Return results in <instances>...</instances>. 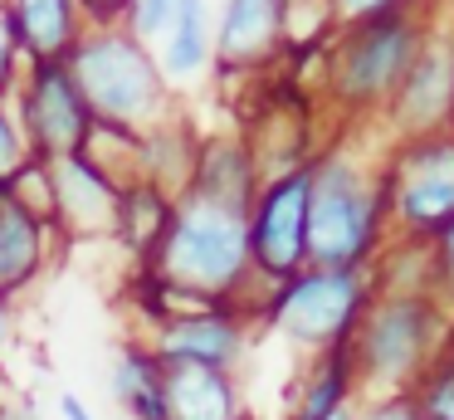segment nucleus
<instances>
[{"instance_id":"f257e3e1","label":"nucleus","mask_w":454,"mask_h":420,"mask_svg":"<svg viewBox=\"0 0 454 420\" xmlns=\"http://www.w3.org/2000/svg\"><path fill=\"white\" fill-rule=\"evenodd\" d=\"M152 273L171 289L191 293V298L230 308V298L254 279L249 220L196 191H181L167 240L152 254Z\"/></svg>"},{"instance_id":"f03ea898","label":"nucleus","mask_w":454,"mask_h":420,"mask_svg":"<svg viewBox=\"0 0 454 420\" xmlns=\"http://www.w3.org/2000/svg\"><path fill=\"white\" fill-rule=\"evenodd\" d=\"M64 64L98 123H118L137 132L142 123H157L161 103H167V78L128 25H83Z\"/></svg>"},{"instance_id":"7ed1b4c3","label":"nucleus","mask_w":454,"mask_h":420,"mask_svg":"<svg viewBox=\"0 0 454 420\" xmlns=\"http://www.w3.org/2000/svg\"><path fill=\"white\" fill-rule=\"evenodd\" d=\"M391 186H372L347 156L313 162L308 186V269H372Z\"/></svg>"},{"instance_id":"20e7f679","label":"nucleus","mask_w":454,"mask_h":420,"mask_svg":"<svg viewBox=\"0 0 454 420\" xmlns=\"http://www.w3.org/2000/svg\"><path fill=\"white\" fill-rule=\"evenodd\" d=\"M440 332H444V313L440 303L425 293H381L372 298V308L362 313L347 357H352V376L366 386H381L391 396H405V386H420V376L434 367L440 357Z\"/></svg>"},{"instance_id":"39448f33","label":"nucleus","mask_w":454,"mask_h":420,"mask_svg":"<svg viewBox=\"0 0 454 420\" xmlns=\"http://www.w3.org/2000/svg\"><path fill=\"white\" fill-rule=\"evenodd\" d=\"M372 298H376L372 269H303L269 293L264 318L303 347L337 352L352 342Z\"/></svg>"},{"instance_id":"423d86ee","label":"nucleus","mask_w":454,"mask_h":420,"mask_svg":"<svg viewBox=\"0 0 454 420\" xmlns=\"http://www.w3.org/2000/svg\"><path fill=\"white\" fill-rule=\"evenodd\" d=\"M420 54V25L405 10L372 15L347 25L342 44L333 49V88L352 107H386L401 88L405 68Z\"/></svg>"},{"instance_id":"0eeeda50","label":"nucleus","mask_w":454,"mask_h":420,"mask_svg":"<svg viewBox=\"0 0 454 420\" xmlns=\"http://www.w3.org/2000/svg\"><path fill=\"white\" fill-rule=\"evenodd\" d=\"M308 186L313 162L259 181V195L249 205V259L259 279L284 283L308 269Z\"/></svg>"},{"instance_id":"6e6552de","label":"nucleus","mask_w":454,"mask_h":420,"mask_svg":"<svg viewBox=\"0 0 454 420\" xmlns=\"http://www.w3.org/2000/svg\"><path fill=\"white\" fill-rule=\"evenodd\" d=\"M20 132L30 156L59 162L89 147L93 107L83 103L64 59H30L20 74Z\"/></svg>"},{"instance_id":"1a4fd4ad","label":"nucleus","mask_w":454,"mask_h":420,"mask_svg":"<svg viewBox=\"0 0 454 420\" xmlns=\"http://www.w3.org/2000/svg\"><path fill=\"white\" fill-rule=\"evenodd\" d=\"M386 186H391V210L401 230L415 240H434L454 220V137L440 132L405 142Z\"/></svg>"},{"instance_id":"9d476101","label":"nucleus","mask_w":454,"mask_h":420,"mask_svg":"<svg viewBox=\"0 0 454 420\" xmlns=\"http://www.w3.org/2000/svg\"><path fill=\"white\" fill-rule=\"evenodd\" d=\"M386 117L401 127L405 142L440 137L454 123V39H420V54L391 93Z\"/></svg>"},{"instance_id":"9b49d317","label":"nucleus","mask_w":454,"mask_h":420,"mask_svg":"<svg viewBox=\"0 0 454 420\" xmlns=\"http://www.w3.org/2000/svg\"><path fill=\"white\" fill-rule=\"evenodd\" d=\"M50 191H54V225H64L69 234H113L118 230L122 181H113L89 152L50 162Z\"/></svg>"},{"instance_id":"f8f14e48","label":"nucleus","mask_w":454,"mask_h":420,"mask_svg":"<svg viewBox=\"0 0 454 420\" xmlns=\"http://www.w3.org/2000/svg\"><path fill=\"white\" fill-rule=\"evenodd\" d=\"M152 357L157 361H196V367L230 371L245 352V322L230 308H206V313H176L157 328L152 337Z\"/></svg>"},{"instance_id":"ddd939ff","label":"nucleus","mask_w":454,"mask_h":420,"mask_svg":"<svg viewBox=\"0 0 454 420\" xmlns=\"http://www.w3.org/2000/svg\"><path fill=\"white\" fill-rule=\"evenodd\" d=\"M161 406L167 420H245L230 371L196 361H161Z\"/></svg>"},{"instance_id":"4468645a","label":"nucleus","mask_w":454,"mask_h":420,"mask_svg":"<svg viewBox=\"0 0 454 420\" xmlns=\"http://www.w3.org/2000/svg\"><path fill=\"white\" fill-rule=\"evenodd\" d=\"M284 39V0H225L215 25V59L225 68L264 64Z\"/></svg>"},{"instance_id":"2eb2a0df","label":"nucleus","mask_w":454,"mask_h":420,"mask_svg":"<svg viewBox=\"0 0 454 420\" xmlns=\"http://www.w3.org/2000/svg\"><path fill=\"white\" fill-rule=\"evenodd\" d=\"M186 191L206 195V201H215V205H225V210H235V215H245V220H249V205H254V195H259L254 156H249L235 137L200 142Z\"/></svg>"},{"instance_id":"dca6fc26","label":"nucleus","mask_w":454,"mask_h":420,"mask_svg":"<svg viewBox=\"0 0 454 420\" xmlns=\"http://www.w3.org/2000/svg\"><path fill=\"white\" fill-rule=\"evenodd\" d=\"M50 220L30 215L11 195H0V298L5 303L40 279L44 259H50Z\"/></svg>"},{"instance_id":"f3484780","label":"nucleus","mask_w":454,"mask_h":420,"mask_svg":"<svg viewBox=\"0 0 454 420\" xmlns=\"http://www.w3.org/2000/svg\"><path fill=\"white\" fill-rule=\"evenodd\" d=\"M5 15H11L25 64L30 59H64L74 49V39L83 35L79 0H11Z\"/></svg>"},{"instance_id":"a211bd4d","label":"nucleus","mask_w":454,"mask_h":420,"mask_svg":"<svg viewBox=\"0 0 454 420\" xmlns=\"http://www.w3.org/2000/svg\"><path fill=\"white\" fill-rule=\"evenodd\" d=\"M171 215H176V195H167L152 181H128L122 186V201H118V230L113 234H118L132 254L152 259L157 244L167 240V230H171Z\"/></svg>"},{"instance_id":"6ab92c4d","label":"nucleus","mask_w":454,"mask_h":420,"mask_svg":"<svg viewBox=\"0 0 454 420\" xmlns=\"http://www.w3.org/2000/svg\"><path fill=\"white\" fill-rule=\"evenodd\" d=\"M113 396H118V406H128L132 420H167V406H161V361L147 347L128 342L113 357Z\"/></svg>"},{"instance_id":"aec40b11","label":"nucleus","mask_w":454,"mask_h":420,"mask_svg":"<svg viewBox=\"0 0 454 420\" xmlns=\"http://www.w3.org/2000/svg\"><path fill=\"white\" fill-rule=\"evenodd\" d=\"M215 54V35H210V10L206 0H191L176 15V25L167 29V49H161V78H191L210 64Z\"/></svg>"},{"instance_id":"412c9836","label":"nucleus","mask_w":454,"mask_h":420,"mask_svg":"<svg viewBox=\"0 0 454 420\" xmlns=\"http://www.w3.org/2000/svg\"><path fill=\"white\" fill-rule=\"evenodd\" d=\"M352 391H356V376H352V357H347V347L327 352V361L308 376L303 396H298V416L294 420H327L333 410L352 406Z\"/></svg>"},{"instance_id":"4be33fe9","label":"nucleus","mask_w":454,"mask_h":420,"mask_svg":"<svg viewBox=\"0 0 454 420\" xmlns=\"http://www.w3.org/2000/svg\"><path fill=\"white\" fill-rule=\"evenodd\" d=\"M415 406L425 410V420H454V352L434 357V367L415 386Z\"/></svg>"},{"instance_id":"5701e85b","label":"nucleus","mask_w":454,"mask_h":420,"mask_svg":"<svg viewBox=\"0 0 454 420\" xmlns=\"http://www.w3.org/2000/svg\"><path fill=\"white\" fill-rule=\"evenodd\" d=\"M191 0H137V5H132V20H128V29L137 39H167V29L176 25V15L181 10H186Z\"/></svg>"},{"instance_id":"b1692460","label":"nucleus","mask_w":454,"mask_h":420,"mask_svg":"<svg viewBox=\"0 0 454 420\" xmlns=\"http://www.w3.org/2000/svg\"><path fill=\"white\" fill-rule=\"evenodd\" d=\"M25 162H30V147H25L20 117H11L5 103H0V181H5L11 171H20Z\"/></svg>"},{"instance_id":"393cba45","label":"nucleus","mask_w":454,"mask_h":420,"mask_svg":"<svg viewBox=\"0 0 454 420\" xmlns=\"http://www.w3.org/2000/svg\"><path fill=\"white\" fill-rule=\"evenodd\" d=\"M356 420H425V410L415 406V396H381L366 410H356Z\"/></svg>"},{"instance_id":"a878e982","label":"nucleus","mask_w":454,"mask_h":420,"mask_svg":"<svg viewBox=\"0 0 454 420\" xmlns=\"http://www.w3.org/2000/svg\"><path fill=\"white\" fill-rule=\"evenodd\" d=\"M391 10H405V0H333V15L342 25H356V20H372V15H391Z\"/></svg>"},{"instance_id":"bb28decb","label":"nucleus","mask_w":454,"mask_h":420,"mask_svg":"<svg viewBox=\"0 0 454 420\" xmlns=\"http://www.w3.org/2000/svg\"><path fill=\"white\" fill-rule=\"evenodd\" d=\"M137 0H79V15L83 25H122L132 15Z\"/></svg>"},{"instance_id":"cd10ccee","label":"nucleus","mask_w":454,"mask_h":420,"mask_svg":"<svg viewBox=\"0 0 454 420\" xmlns=\"http://www.w3.org/2000/svg\"><path fill=\"white\" fill-rule=\"evenodd\" d=\"M20 74V44H15V29H11V15L0 10V93L15 83Z\"/></svg>"},{"instance_id":"c85d7f7f","label":"nucleus","mask_w":454,"mask_h":420,"mask_svg":"<svg viewBox=\"0 0 454 420\" xmlns=\"http://www.w3.org/2000/svg\"><path fill=\"white\" fill-rule=\"evenodd\" d=\"M434 269H440V283L454 293V220L434 234Z\"/></svg>"},{"instance_id":"c756f323","label":"nucleus","mask_w":454,"mask_h":420,"mask_svg":"<svg viewBox=\"0 0 454 420\" xmlns=\"http://www.w3.org/2000/svg\"><path fill=\"white\" fill-rule=\"evenodd\" d=\"M59 416H64V420H93V416H89V406H83V400L74 396V391H64V396H59Z\"/></svg>"},{"instance_id":"7c9ffc66","label":"nucleus","mask_w":454,"mask_h":420,"mask_svg":"<svg viewBox=\"0 0 454 420\" xmlns=\"http://www.w3.org/2000/svg\"><path fill=\"white\" fill-rule=\"evenodd\" d=\"M0 420H35V410L30 406H15V400L0 396Z\"/></svg>"},{"instance_id":"2f4dec72","label":"nucleus","mask_w":454,"mask_h":420,"mask_svg":"<svg viewBox=\"0 0 454 420\" xmlns=\"http://www.w3.org/2000/svg\"><path fill=\"white\" fill-rule=\"evenodd\" d=\"M11 328H15V318H11V303L0 298V347L11 342Z\"/></svg>"},{"instance_id":"473e14b6","label":"nucleus","mask_w":454,"mask_h":420,"mask_svg":"<svg viewBox=\"0 0 454 420\" xmlns=\"http://www.w3.org/2000/svg\"><path fill=\"white\" fill-rule=\"evenodd\" d=\"M327 420H356V410H352V406H342V410H333Z\"/></svg>"},{"instance_id":"72a5a7b5","label":"nucleus","mask_w":454,"mask_h":420,"mask_svg":"<svg viewBox=\"0 0 454 420\" xmlns=\"http://www.w3.org/2000/svg\"><path fill=\"white\" fill-rule=\"evenodd\" d=\"M0 186H5V181H0Z\"/></svg>"}]
</instances>
